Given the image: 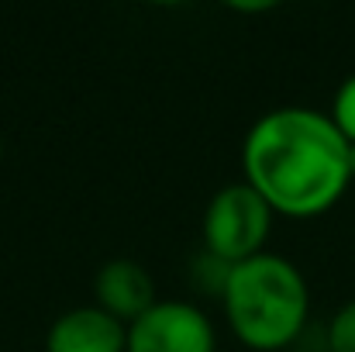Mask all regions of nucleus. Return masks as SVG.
Instances as JSON below:
<instances>
[{
	"instance_id": "1",
	"label": "nucleus",
	"mask_w": 355,
	"mask_h": 352,
	"mask_svg": "<svg viewBox=\"0 0 355 352\" xmlns=\"http://www.w3.org/2000/svg\"><path fill=\"white\" fill-rule=\"evenodd\" d=\"M245 183L255 187L272 211L307 218L328 211L349 173V138L335 121L307 108H283L259 117L245 138Z\"/></svg>"
},
{
	"instance_id": "2",
	"label": "nucleus",
	"mask_w": 355,
	"mask_h": 352,
	"mask_svg": "<svg viewBox=\"0 0 355 352\" xmlns=\"http://www.w3.org/2000/svg\"><path fill=\"white\" fill-rule=\"evenodd\" d=\"M225 311L245 346L283 349L304 332L307 283L293 262L259 252L232 266L225 287Z\"/></svg>"
},
{
	"instance_id": "3",
	"label": "nucleus",
	"mask_w": 355,
	"mask_h": 352,
	"mask_svg": "<svg viewBox=\"0 0 355 352\" xmlns=\"http://www.w3.org/2000/svg\"><path fill=\"white\" fill-rule=\"evenodd\" d=\"M269 221L272 208L266 204V197L248 183H232L221 194H214L204 215V245L211 255L225 259L228 266H238L262 252Z\"/></svg>"
},
{
	"instance_id": "4",
	"label": "nucleus",
	"mask_w": 355,
	"mask_h": 352,
	"mask_svg": "<svg viewBox=\"0 0 355 352\" xmlns=\"http://www.w3.org/2000/svg\"><path fill=\"white\" fill-rule=\"evenodd\" d=\"M128 352H214V328L187 301H155L128 325Z\"/></svg>"
},
{
	"instance_id": "5",
	"label": "nucleus",
	"mask_w": 355,
	"mask_h": 352,
	"mask_svg": "<svg viewBox=\"0 0 355 352\" xmlns=\"http://www.w3.org/2000/svg\"><path fill=\"white\" fill-rule=\"evenodd\" d=\"M49 352H128V328L104 308L66 311L45 339Z\"/></svg>"
},
{
	"instance_id": "6",
	"label": "nucleus",
	"mask_w": 355,
	"mask_h": 352,
	"mask_svg": "<svg viewBox=\"0 0 355 352\" xmlns=\"http://www.w3.org/2000/svg\"><path fill=\"white\" fill-rule=\"evenodd\" d=\"M97 308L131 325L155 304V283L145 266L131 259H114L97 273Z\"/></svg>"
},
{
	"instance_id": "7",
	"label": "nucleus",
	"mask_w": 355,
	"mask_h": 352,
	"mask_svg": "<svg viewBox=\"0 0 355 352\" xmlns=\"http://www.w3.org/2000/svg\"><path fill=\"white\" fill-rule=\"evenodd\" d=\"M331 121H335V128H338L349 142H355V76H349V80L338 87Z\"/></svg>"
},
{
	"instance_id": "8",
	"label": "nucleus",
	"mask_w": 355,
	"mask_h": 352,
	"mask_svg": "<svg viewBox=\"0 0 355 352\" xmlns=\"http://www.w3.org/2000/svg\"><path fill=\"white\" fill-rule=\"evenodd\" d=\"M328 349L355 352V301H349V304L335 315V321H331V328H328Z\"/></svg>"
},
{
	"instance_id": "9",
	"label": "nucleus",
	"mask_w": 355,
	"mask_h": 352,
	"mask_svg": "<svg viewBox=\"0 0 355 352\" xmlns=\"http://www.w3.org/2000/svg\"><path fill=\"white\" fill-rule=\"evenodd\" d=\"M349 173L355 176V142H349Z\"/></svg>"
},
{
	"instance_id": "10",
	"label": "nucleus",
	"mask_w": 355,
	"mask_h": 352,
	"mask_svg": "<svg viewBox=\"0 0 355 352\" xmlns=\"http://www.w3.org/2000/svg\"><path fill=\"white\" fill-rule=\"evenodd\" d=\"M0 156H3V135H0Z\"/></svg>"
}]
</instances>
